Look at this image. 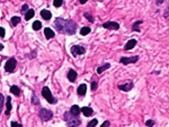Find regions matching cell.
Listing matches in <instances>:
<instances>
[{"mask_svg":"<svg viewBox=\"0 0 169 127\" xmlns=\"http://www.w3.org/2000/svg\"><path fill=\"white\" fill-rule=\"evenodd\" d=\"M110 67H111V64H110L106 63V64H102V65H100L99 67H97V69H96V72H97V74H98V75H101L102 72H104L105 70L108 69Z\"/></svg>","mask_w":169,"mask_h":127,"instance_id":"16","label":"cell"},{"mask_svg":"<svg viewBox=\"0 0 169 127\" xmlns=\"http://www.w3.org/2000/svg\"><path fill=\"white\" fill-rule=\"evenodd\" d=\"M4 46L2 43H0V51H2V50L4 49Z\"/></svg>","mask_w":169,"mask_h":127,"instance_id":"39","label":"cell"},{"mask_svg":"<svg viewBox=\"0 0 169 127\" xmlns=\"http://www.w3.org/2000/svg\"><path fill=\"white\" fill-rule=\"evenodd\" d=\"M142 23H143L142 20H137V21H135V22L133 24V26H132V31H136V32H140V25Z\"/></svg>","mask_w":169,"mask_h":127,"instance_id":"20","label":"cell"},{"mask_svg":"<svg viewBox=\"0 0 169 127\" xmlns=\"http://www.w3.org/2000/svg\"><path fill=\"white\" fill-rule=\"evenodd\" d=\"M97 87H98V83L96 82V81H92L91 82V91H96V89H97Z\"/></svg>","mask_w":169,"mask_h":127,"instance_id":"29","label":"cell"},{"mask_svg":"<svg viewBox=\"0 0 169 127\" xmlns=\"http://www.w3.org/2000/svg\"><path fill=\"white\" fill-rule=\"evenodd\" d=\"M102 27H103V28H105V29L118 31V30L119 29L120 26H119V24L117 23V22H114V21H107V22L103 23V25H102Z\"/></svg>","mask_w":169,"mask_h":127,"instance_id":"9","label":"cell"},{"mask_svg":"<svg viewBox=\"0 0 169 127\" xmlns=\"http://www.w3.org/2000/svg\"><path fill=\"white\" fill-rule=\"evenodd\" d=\"M156 2H157V4L158 5H160V4H162L163 3L164 0H156Z\"/></svg>","mask_w":169,"mask_h":127,"instance_id":"37","label":"cell"},{"mask_svg":"<svg viewBox=\"0 0 169 127\" xmlns=\"http://www.w3.org/2000/svg\"><path fill=\"white\" fill-rule=\"evenodd\" d=\"M87 1L88 0H80V3H81V4H86Z\"/></svg>","mask_w":169,"mask_h":127,"instance_id":"38","label":"cell"},{"mask_svg":"<svg viewBox=\"0 0 169 127\" xmlns=\"http://www.w3.org/2000/svg\"><path fill=\"white\" fill-rule=\"evenodd\" d=\"M34 15H35V11H34V9H28L26 13L25 14V20L26 21H28L30 20L31 18L34 17Z\"/></svg>","mask_w":169,"mask_h":127,"instance_id":"19","label":"cell"},{"mask_svg":"<svg viewBox=\"0 0 169 127\" xmlns=\"http://www.w3.org/2000/svg\"><path fill=\"white\" fill-rule=\"evenodd\" d=\"M63 4V0H53V5L55 7H60V6Z\"/></svg>","mask_w":169,"mask_h":127,"instance_id":"30","label":"cell"},{"mask_svg":"<svg viewBox=\"0 0 169 127\" xmlns=\"http://www.w3.org/2000/svg\"><path fill=\"white\" fill-rule=\"evenodd\" d=\"M70 113L71 115L75 116H80V114H81V109L78 105H73L70 109Z\"/></svg>","mask_w":169,"mask_h":127,"instance_id":"15","label":"cell"},{"mask_svg":"<svg viewBox=\"0 0 169 127\" xmlns=\"http://www.w3.org/2000/svg\"><path fill=\"white\" fill-rule=\"evenodd\" d=\"M164 17L165 18H168L169 17V7L166 9V11L164 13Z\"/></svg>","mask_w":169,"mask_h":127,"instance_id":"36","label":"cell"},{"mask_svg":"<svg viewBox=\"0 0 169 127\" xmlns=\"http://www.w3.org/2000/svg\"><path fill=\"white\" fill-rule=\"evenodd\" d=\"M70 52H71V54L76 58L78 55H82V54H85L86 50V48L83 46H81V45H74L72 46V47L70 48Z\"/></svg>","mask_w":169,"mask_h":127,"instance_id":"6","label":"cell"},{"mask_svg":"<svg viewBox=\"0 0 169 127\" xmlns=\"http://www.w3.org/2000/svg\"><path fill=\"white\" fill-rule=\"evenodd\" d=\"M10 126H19V127L23 126L21 124H20V123H18V122L16 121H12L11 123H10Z\"/></svg>","mask_w":169,"mask_h":127,"instance_id":"35","label":"cell"},{"mask_svg":"<svg viewBox=\"0 0 169 127\" xmlns=\"http://www.w3.org/2000/svg\"><path fill=\"white\" fill-rule=\"evenodd\" d=\"M11 97H8L7 98V103H6V111L5 115H9L10 114V111L12 109V104H11Z\"/></svg>","mask_w":169,"mask_h":127,"instance_id":"17","label":"cell"},{"mask_svg":"<svg viewBox=\"0 0 169 127\" xmlns=\"http://www.w3.org/2000/svg\"><path fill=\"white\" fill-rule=\"evenodd\" d=\"M91 28L90 27H88V26H84V27H82L81 31H80V33L81 36H87L90 32H91Z\"/></svg>","mask_w":169,"mask_h":127,"instance_id":"23","label":"cell"},{"mask_svg":"<svg viewBox=\"0 0 169 127\" xmlns=\"http://www.w3.org/2000/svg\"><path fill=\"white\" fill-rule=\"evenodd\" d=\"M44 35H45L47 40H49V39H51V38H53V37L55 36L54 31L51 28H49V27H46L44 29Z\"/></svg>","mask_w":169,"mask_h":127,"instance_id":"14","label":"cell"},{"mask_svg":"<svg viewBox=\"0 0 169 127\" xmlns=\"http://www.w3.org/2000/svg\"><path fill=\"white\" fill-rule=\"evenodd\" d=\"M54 27L61 34L75 35L77 30V24L72 20H64L58 17L54 20Z\"/></svg>","mask_w":169,"mask_h":127,"instance_id":"1","label":"cell"},{"mask_svg":"<svg viewBox=\"0 0 169 127\" xmlns=\"http://www.w3.org/2000/svg\"><path fill=\"white\" fill-rule=\"evenodd\" d=\"M4 104V97L2 93H0V115H1L2 110H3Z\"/></svg>","mask_w":169,"mask_h":127,"instance_id":"28","label":"cell"},{"mask_svg":"<svg viewBox=\"0 0 169 127\" xmlns=\"http://www.w3.org/2000/svg\"><path fill=\"white\" fill-rule=\"evenodd\" d=\"M41 95L42 97L47 100V102L50 104H57L58 102V99L56 98H54L53 96V94L51 93L50 89L48 87H44L41 90Z\"/></svg>","mask_w":169,"mask_h":127,"instance_id":"3","label":"cell"},{"mask_svg":"<svg viewBox=\"0 0 169 127\" xmlns=\"http://www.w3.org/2000/svg\"><path fill=\"white\" fill-rule=\"evenodd\" d=\"M16 65H17V61L15 58H9L7 62L5 63L4 65V69H5L6 72H9V73H13L14 70L16 68Z\"/></svg>","mask_w":169,"mask_h":127,"instance_id":"5","label":"cell"},{"mask_svg":"<svg viewBox=\"0 0 169 127\" xmlns=\"http://www.w3.org/2000/svg\"><path fill=\"white\" fill-rule=\"evenodd\" d=\"M38 115H39V118L41 119L42 121H48V120H52V118L53 117V113L52 110L42 108L39 111Z\"/></svg>","mask_w":169,"mask_h":127,"instance_id":"4","label":"cell"},{"mask_svg":"<svg viewBox=\"0 0 169 127\" xmlns=\"http://www.w3.org/2000/svg\"><path fill=\"white\" fill-rule=\"evenodd\" d=\"M77 72H76L75 69H70V71L68 72V75H67V78L70 82H75L77 78Z\"/></svg>","mask_w":169,"mask_h":127,"instance_id":"12","label":"cell"},{"mask_svg":"<svg viewBox=\"0 0 169 127\" xmlns=\"http://www.w3.org/2000/svg\"><path fill=\"white\" fill-rule=\"evenodd\" d=\"M27 10H28V4H23V6H22V8H21V14H22V15H25Z\"/></svg>","mask_w":169,"mask_h":127,"instance_id":"31","label":"cell"},{"mask_svg":"<svg viewBox=\"0 0 169 127\" xmlns=\"http://www.w3.org/2000/svg\"><path fill=\"white\" fill-rule=\"evenodd\" d=\"M81 112L83 113V115L86 117H90L94 114V110L90 107H83L81 109Z\"/></svg>","mask_w":169,"mask_h":127,"instance_id":"13","label":"cell"},{"mask_svg":"<svg viewBox=\"0 0 169 127\" xmlns=\"http://www.w3.org/2000/svg\"><path fill=\"white\" fill-rule=\"evenodd\" d=\"M0 36L2 38H4L5 36V30H4V28H3V27H0Z\"/></svg>","mask_w":169,"mask_h":127,"instance_id":"34","label":"cell"},{"mask_svg":"<svg viewBox=\"0 0 169 127\" xmlns=\"http://www.w3.org/2000/svg\"><path fill=\"white\" fill-rule=\"evenodd\" d=\"M64 119L68 126L77 127L81 125V120L80 116L73 115L70 114V111H66L64 113Z\"/></svg>","mask_w":169,"mask_h":127,"instance_id":"2","label":"cell"},{"mask_svg":"<svg viewBox=\"0 0 169 127\" xmlns=\"http://www.w3.org/2000/svg\"><path fill=\"white\" fill-rule=\"evenodd\" d=\"M41 16L45 20H48L52 18V13L47 9H42L41 11Z\"/></svg>","mask_w":169,"mask_h":127,"instance_id":"18","label":"cell"},{"mask_svg":"<svg viewBox=\"0 0 169 127\" xmlns=\"http://www.w3.org/2000/svg\"><path fill=\"white\" fill-rule=\"evenodd\" d=\"M140 57L138 55L132 56V57H122L120 58V63L124 64V65H128L130 64H135L138 62Z\"/></svg>","mask_w":169,"mask_h":127,"instance_id":"7","label":"cell"},{"mask_svg":"<svg viewBox=\"0 0 169 127\" xmlns=\"http://www.w3.org/2000/svg\"><path fill=\"white\" fill-rule=\"evenodd\" d=\"M31 104H35V105H39V104H40L39 98H37L34 93L32 94V97H31Z\"/></svg>","mask_w":169,"mask_h":127,"instance_id":"26","label":"cell"},{"mask_svg":"<svg viewBox=\"0 0 169 127\" xmlns=\"http://www.w3.org/2000/svg\"><path fill=\"white\" fill-rule=\"evenodd\" d=\"M136 44H137V41L135 40V39H130V40H128L127 42H126V44L124 45V47H123V49L124 50H130V49H133L134 47L136 46Z\"/></svg>","mask_w":169,"mask_h":127,"instance_id":"11","label":"cell"},{"mask_svg":"<svg viewBox=\"0 0 169 127\" xmlns=\"http://www.w3.org/2000/svg\"><path fill=\"white\" fill-rule=\"evenodd\" d=\"M134 87V82L132 81H127V82H124L123 84H119L118 86V88L119 90H121L123 92H125V93H128L129 91H131Z\"/></svg>","mask_w":169,"mask_h":127,"instance_id":"8","label":"cell"},{"mask_svg":"<svg viewBox=\"0 0 169 127\" xmlns=\"http://www.w3.org/2000/svg\"><path fill=\"white\" fill-rule=\"evenodd\" d=\"M20 21H21V19H20V17H19V16H13L11 18V23L14 26H16Z\"/></svg>","mask_w":169,"mask_h":127,"instance_id":"24","label":"cell"},{"mask_svg":"<svg viewBox=\"0 0 169 127\" xmlns=\"http://www.w3.org/2000/svg\"><path fill=\"white\" fill-rule=\"evenodd\" d=\"M97 124H98V120H97V119H93L92 120H91V121L88 122L87 127H94V126H96Z\"/></svg>","mask_w":169,"mask_h":127,"instance_id":"27","label":"cell"},{"mask_svg":"<svg viewBox=\"0 0 169 127\" xmlns=\"http://www.w3.org/2000/svg\"><path fill=\"white\" fill-rule=\"evenodd\" d=\"M41 26H42L41 22V21H39V20H36V21H34L33 24H32V29L34 30V31H39V30H41Z\"/></svg>","mask_w":169,"mask_h":127,"instance_id":"22","label":"cell"},{"mask_svg":"<svg viewBox=\"0 0 169 127\" xmlns=\"http://www.w3.org/2000/svg\"><path fill=\"white\" fill-rule=\"evenodd\" d=\"M83 15H84V17L87 19V20L89 21V22H91V23H94V21H95L94 17L91 15H90L88 12H85V13L83 14Z\"/></svg>","mask_w":169,"mask_h":127,"instance_id":"25","label":"cell"},{"mask_svg":"<svg viewBox=\"0 0 169 127\" xmlns=\"http://www.w3.org/2000/svg\"><path fill=\"white\" fill-rule=\"evenodd\" d=\"M10 93H13L15 96H20V89L17 87V86H15V85H14V86H12L10 87Z\"/></svg>","mask_w":169,"mask_h":127,"instance_id":"21","label":"cell"},{"mask_svg":"<svg viewBox=\"0 0 169 127\" xmlns=\"http://www.w3.org/2000/svg\"><path fill=\"white\" fill-rule=\"evenodd\" d=\"M111 126V123H110V121L109 120H106V121H104L102 125H101V127H108Z\"/></svg>","mask_w":169,"mask_h":127,"instance_id":"33","label":"cell"},{"mask_svg":"<svg viewBox=\"0 0 169 127\" xmlns=\"http://www.w3.org/2000/svg\"><path fill=\"white\" fill-rule=\"evenodd\" d=\"M86 91H87V85L85 83L81 84L77 88V93L79 96H85L86 94Z\"/></svg>","mask_w":169,"mask_h":127,"instance_id":"10","label":"cell"},{"mask_svg":"<svg viewBox=\"0 0 169 127\" xmlns=\"http://www.w3.org/2000/svg\"><path fill=\"white\" fill-rule=\"evenodd\" d=\"M156 123L153 120H148L146 122V126H153Z\"/></svg>","mask_w":169,"mask_h":127,"instance_id":"32","label":"cell"}]
</instances>
